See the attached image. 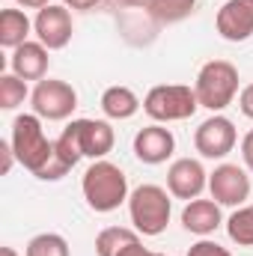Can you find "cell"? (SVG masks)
<instances>
[{
  "instance_id": "9a60e30c",
  "label": "cell",
  "mask_w": 253,
  "mask_h": 256,
  "mask_svg": "<svg viewBox=\"0 0 253 256\" xmlns=\"http://www.w3.org/2000/svg\"><path fill=\"white\" fill-rule=\"evenodd\" d=\"M182 226L194 232V236H200V238H206V236H212L218 226H220V202H214V200H190L188 206L182 208Z\"/></svg>"
},
{
  "instance_id": "cb8c5ba5",
  "label": "cell",
  "mask_w": 253,
  "mask_h": 256,
  "mask_svg": "<svg viewBox=\"0 0 253 256\" xmlns=\"http://www.w3.org/2000/svg\"><path fill=\"white\" fill-rule=\"evenodd\" d=\"M188 256H232L226 248H220L218 242H208V238H202V242H196L194 248L188 250Z\"/></svg>"
},
{
  "instance_id": "f1b7e54d",
  "label": "cell",
  "mask_w": 253,
  "mask_h": 256,
  "mask_svg": "<svg viewBox=\"0 0 253 256\" xmlns=\"http://www.w3.org/2000/svg\"><path fill=\"white\" fill-rule=\"evenodd\" d=\"M102 0H63V6H72V9H80V12H86V9H96Z\"/></svg>"
},
{
  "instance_id": "7c38bea8",
  "label": "cell",
  "mask_w": 253,
  "mask_h": 256,
  "mask_svg": "<svg viewBox=\"0 0 253 256\" xmlns=\"http://www.w3.org/2000/svg\"><path fill=\"white\" fill-rule=\"evenodd\" d=\"M218 33L226 42H244L253 36V0H226L218 9Z\"/></svg>"
},
{
  "instance_id": "1f68e13d",
  "label": "cell",
  "mask_w": 253,
  "mask_h": 256,
  "mask_svg": "<svg viewBox=\"0 0 253 256\" xmlns=\"http://www.w3.org/2000/svg\"><path fill=\"white\" fill-rule=\"evenodd\" d=\"M116 3H122V6H143L146 0H116Z\"/></svg>"
},
{
  "instance_id": "ffe728a7",
  "label": "cell",
  "mask_w": 253,
  "mask_h": 256,
  "mask_svg": "<svg viewBox=\"0 0 253 256\" xmlns=\"http://www.w3.org/2000/svg\"><path fill=\"white\" fill-rule=\"evenodd\" d=\"M226 232L238 248H253V206H238L230 214Z\"/></svg>"
},
{
  "instance_id": "4316f807",
  "label": "cell",
  "mask_w": 253,
  "mask_h": 256,
  "mask_svg": "<svg viewBox=\"0 0 253 256\" xmlns=\"http://www.w3.org/2000/svg\"><path fill=\"white\" fill-rule=\"evenodd\" d=\"M242 161H244V167L253 173V128L242 137Z\"/></svg>"
},
{
  "instance_id": "7402d4cb",
  "label": "cell",
  "mask_w": 253,
  "mask_h": 256,
  "mask_svg": "<svg viewBox=\"0 0 253 256\" xmlns=\"http://www.w3.org/2000/svg\"><path fill=\"white\" fill-rule=\"evenodd\" d=\"M24 256H68V242L57 232H39L27 242Z\"/></svg>"
},
{
  "instance_id": "f546056e",
  "label": "cell",
  "mask_w": 253,
  "mask_h": 256,
  "mask_svg": "<svg viewBox=\"0 0 253 256\" xmlns=\"http://www.w3.org/2000/svg\"><path fill=\"white\" fill-rule=\"evenodd\" d=\"M18 6H24V9H45V6H51V0H15Z\"/></svg>"
},
{
  "instance_id": "52a82bcc",
  "label": "cell",
  "mask_w": 253,
  "mask_h": 256,
  "mask_svg": "<svg viewBox=\"0 0 253 256\" xmlns=\"http://www.w3.org/2000/svg\"><path fill=\"white\" fill-rule=\"evenodd\" d=\"M238 143V131L232 126V120L214 114L208 116L206 122H200V128L194 131V149L202 155V158H226Z\"/></svg>"
},
{
  "instance_id": "5b68a950",
  "label": "cell",
  "mask_w": 253,
  "mask_h": 256,
  "mask_svg": "<svg viewBox=\"0 0 253 256\" xmlns=\"http://www.w3.org/2000/svg\"><path fill=\"white\" fill-rule=\"evenodd\" d=\"M196 108H200L196 92H194V86H185V84H158L143 98V110L155 122L190 120L196 114Z\"/></svg>"
},
{
  "instance_id": "d6986e66",
  "label": "cell",
  "mask_w": 253,
  "mask_h": 256,
  "mask_svg": "<svg viewBox=\"0 0 253 256\" xmlns=\"http://www.w3.org/2000/svg\"><path fill=\"white\" fill-rule=\"evenodd\" d=\"M131 242H140L137 230H126V226H108L96 236V254L98 256H120Z\"/></svg>"
},
{
  "instance_id": "3957f363",
  "label": "cell",
  "mask_w": 253,
  "mask_h": 256,
  "mask_svg": "<svg viewBox=\"0 0 253 256\" xmlns=\"http://www.w3.org/2000/svg\"><path fill=\"white\" fill-rule=\"evenodd\" d=\"M173 194L164 191L161 185H140L128 196V214L140 236H161L170 224L173 212Z\"/></svg>"
},
{
  "instance_id": "8fae6325",
  "label": "cell",
  "mask_w": 253,
  "mask_h": 256,
  "mask_svg": "<svg viewBox=\"0 0 253 256\" xmlns=\"http://www.w3.org/2000/svg\"><path fill=\"white\" fill-rule=\"evenodd\" d=\"M173 152H176V137H173L170 128L146 126L134 134V155H137L140 164H149V167L164 164Z\"/></svg>"
},
{
  "instance_id": "44dd1931",
  "label": "cell",
  "mask_w": 253,
  "mask_h": 256,
  "mask_svg": "<svg viewBox=\"0 0 253 256\" xmlns=\"http://www.w3.org/2000/svg\"><path fill=\"white\" fill-rule=\"evenodd\" d=\"M27 96H30L27 80H21L15 72L0 74V108H3V110H15L18 104H24Z\"/></svg>"
},
{
  "instance_id": "5bb4252c",
  "label": "cell",
  "mask_w": 253,
  "mask_h": 256,
  "mask_svg": "<svg viewBox=\"0 0 253 256\" xmlns=\"http://www.w3.org/2000/svg\"><path fill=\"white\" fill-rule=\"evenodd\" d=\"M9 66L21 80H45L51 57H48V48L42 42H24L12 51Z\"/></svg>"
},
{
  "instance_id": "d4e9b609",
  "label": "cell",
  "mask_w": 253,
  "mask_h": 256,
  "mask_svg": "<svg viewBox=\"0 0 253 256\" xmlns=\"http://www.w3.org/2000/svg\"><path fill=\"white\" fill-rule=\"evenodd\" d=\"M15 161H18V155L12 149V140H0V173L9 176L12 167H15Z\"/></svg>"
},
{
  "instance_id": "83f0119b",
  "label": "cell",
  "mask_w": 253,
  "mask_h": 256,
  "mask_svg": "<svg viewBox=\"0 0 253 256\" xmlns=\"http://www.w3.org/2000/svg\"><path fill=\"white\" fill-rule=\"evenodd\" d=\"M120 256H158V254H152V250H149V248H143L140 242H131Z\"/></svg>"
},
{
  "instance_id": "8992f818",
  "label": "cell",
  "mask_w": 253,
  "mask_h": 256,
  "mask_svg": "<svg viewBox=\"0 0 253 256\" xmlns=\"http://www.w3.org/2000/svg\"><path fill=\"white\" fill-rule=\"evenodd\" d=\"M30 102H33V114L48 120V122H60L68 120L78 108V90L66 80L57 78H45L36 84V90L30 92Z\"/></svg>"
},
{
  "instance_id": "30bf717a",
  "label": "cell",
  "mask_w": 253,
  "mask_h": 256,
  "mask_svg": "<svg viewBox=\"0 0 253 256\" xmlns=\"http://www.w3.org/2000/svg\"><path fill=\"white\" fill-rule=\"evenodd\" d=\"M208 188V173L196 158H179L167 170V191L176 200H196L200 194Z\"/></svg>"
},
{
  "instance_id": "9c48e42d",
  "label": "cell",
  "mask_w": 253,
  "mask_h": 256,
  "mask_svg": "<svg viewBox=\"0 0 253 256\" xmlns=\"http://www.w3.org/2000/svg\"><path fill=\"white\" fill-rule=\"evenodd\" d=\"M33 33H36V39L48 51H63L66 45L72 42V33H74L68 6H54L51 3V6L39 9L36 18H33Z\"/></svg>"
},
{
  "instance_id": "603a6c76",
  "label": "cell",
  "mask_w": 253,
  "mask_h": 256,
  "mask_svg": "<svg viewBox=\"0 0 253 256\" xmlns=\"http://www.w3.org/2000/svg\"><path fill=\"white\" fill-rule=\"evenodd\" d=\"M54 149H57V155L63 158L68 167H74L80 158H84V152H80V140H78V128H74V122H68V126L63 128V134L54 140Z\"/></svg>"
},
{
  "instance_id": "ba28073f",
  "label": "cell",
  "mask_w": 253,
  "mask_h": 256,
  "mask_svg": "<svg viewBox=\"0 0 253 256\" xmlns=\"http://www.w3.org/2000/svg\"><path fill=\"white\" fill-rule=\"evenodd\" d=\"M208 191L214 202L238 208L250 196V176L238 164H220L214 167V173H208Z\"/></svg>"
},
{
  "instance_id": "2e32d148",
  "label": "cell",
  "mask_w": 253,
  "mask_h": 256,
  "mask_svg": "<svg viewBox=\"0 0 253 256\" xmlns=\"http://www.w3.org/2000/svg\"><path fill=\"white\" fill-rule=\"evenodd\" d=\"M143 104H140V98H137V92L131 86L116 84V86H108L102 92V110H104L108 120H131Z\"/></svg>"
},
{
  "instance_id": "277c9868",
  "label": "cell",
  "mask_w": 253,
  "mask_h": 256,
  "mask_svg": "<svg viewBox=\"0 0 253 256\" xmlns=\"http://www.w3.org/2000/svg\"><path fill=\"white\" fill-rule=\"evenodd\" d=\"M12 149L18 155V164L24 170H30L33 176L54 158V140L45 137L42 128V116L36 114H21L12 122Z\"/></svg>"
},
{
  "instance_id": "e0dca14e",
  "label": "cell",
  "mask_w": 253,
  "mask_h": 256,
  "mask_svg": "<svg viewBox=\"0 0 253 256\" xmlns=\"http://www.w3.org/2000/svg\"><path fill=\"white\" fill-rule=\"evenodd\" d=\"M30 30H33V21H30L21 9H3V12H0V48L15 51L18 45L30 42V39H27Z\"/></svg>"
},
{
  "instance_id": "d6a6232c",
  "label": "cell",
  "mask_w": 253,
  "mask_h": 256,
  "mask_svg": "<svg viewBox=\"0 0 253 256\" xmlns=\"http://www.w3.org/2000/svg\"><path fill=\"white\" fill-rule=\"evenodd\" d=\"M158 256H167V254H158Z\"/></svg>"
},
{
  "instance_id": "ac0fdd59",
  "label": "cell",
  "mask_w": 253,
  "mask_h": 256,
  "mask_svg": "<svg viewBox=\"0 0 253 256\" xmlns=\"http://www.w3.org/2000/svg\"><path fill=\"white\" fill-rule=\"evenodd\" d=\"M194 6H196V0H146L143 3L146 15L152 21H158V24H179V21H185L194 12Z\"/></svg>"
},
{
  "instance_id": "6da1fadb",
  "label": "cell",
  "mask_w": 253,
  "mask_h": 256,
  "mask_svg": "<svg viewBox=\"0 0 253 256\" xmlns=\"http://www.w3.org/2000/svg\"><path fill=\"white\" fill-rule=\"evenodd\" d=\"M80 191H84V200L92 212L98 214H108V212H116L128 196V179L126 173L110 164V161H92L90 170L84 173V182H80Z\"/></svg>"
},
{
  "instance_id": "484cf974",
  "label": "cell",
  "mask_w": 253,
  "mask_h": 256,
  "mask_svg": "<svg viewBox=\"0 0 253 256\" xmlns=\"http://www.w3.org/2000/svg\"><path fill=\"white\" fill-rule=\"evenodd\" d=\"M238 108H242V114H244L248 120H253V80L242 90V96H238Z\"/></svg>"
},
{
  "instance_id": "4dcf8cb0",
  "label": "cell",
  "mask_w": 253,
  "mask_h": 256,
  "mask_svg": "<svg viewBox=\"0 0 253 256\" xmlns=\"http://www.w3.org/2000/svg\"><path fill=\"white\" fill-rule=\"evenodd\" d=\"M0 256H18V250L9 248V244H3V248H0Z\"/></svg>"
},
{
  "instance_id": "4fadbf2b",
  "label": "cell",
  "mask_w": 253,
  "mask_h": 256,
  "mask_svg": "<svg viewBox=\"0 0 253 256\" xmlns=\"http://www.w3.org/2000/svg\"><path fill=\"white\" fill-rule=\"evenodd\" d=\"M74 128H78V140H80L84 158L102 161L114 149V143H116L114 128H110V122H104V120H74Z\"/></svg>"
},
{
  "instance_id": "7a4b0ae2",
  "label": "cell",
  "mask_w": 253,
  "mask_h": 256,
  "mask_svg": "<svg viewBox=\"0 0 253 256\" xmlns=\"http://www.w3.org/2000/svg\"><path fill=\"white\" fill-rule=\"evenodd\" d=\"M194 92H196L200 108L220 114L238 96V68L230 60H208L194 80Z\"/></svg>"
}]
</instances>
